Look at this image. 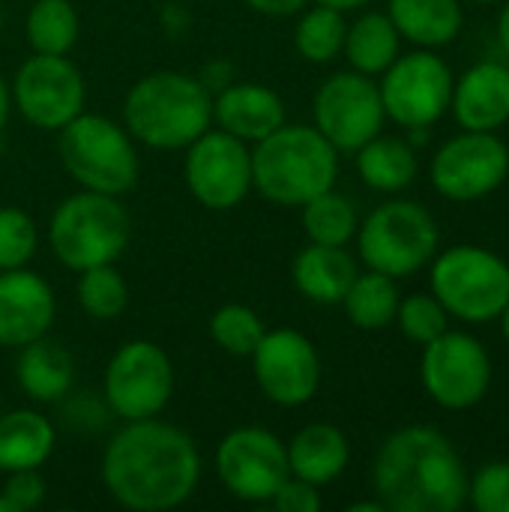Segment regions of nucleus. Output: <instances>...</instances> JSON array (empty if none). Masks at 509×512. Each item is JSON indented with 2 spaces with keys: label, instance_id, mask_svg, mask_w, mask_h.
Here are the masks:
<instances>
[{
  "label": "nucleus",
  "instance_id": "1",
  "mask_svg": "<svg viewBox=\"0 0 509 512\" xmlns=\"http://www.w3.org/2000/svg\"><path fill=\"white\" fill-rule=\"evenodd\" d=\"M201 480L195 441L156 417L126 420L102 456L108 495L135 512H165L186 504Z\"/></svg>",
  "mask_w": 509,
  "mask_h": 512
},
{
  "label": "nucleus",
  "instance_id": "2",
  "mask_svg": "<svg viewBox=\"0 0 509 512\" xmlns=\"http://www.w3.org/2000/svg\"><path fill=\"white\" fill-rule=\"evenodd\" d=\"M468 468L432 426L393 432L372 465V486L390 512H456L468 504Z\"/></svg>",
  "mask_w": 509,
  "mask_h": 512
},
{
  "label": "nucleus",
  "instance_id": "3",
  "mask_svg": "<svg viewBox=\"0 0 509 512\" xmlns=\"http://www.w3.org/2000/svg\"><path fill=\"white\" fill-rule=\"evenodd\" d=\"M123 126L153 150H186L213 126V96L195 75L150 72L126 93Z\"/></svg>",
  "mask_w": 509,
  "mask_h": 512
},
{
  "label": "nucleus",
  "instance_id": "4",
  "mask_svg": "<svg viewBox=\"0 0 509 512\" xmlns=\"http://www.w3.org/2000/svg\"><path fill=\"white\" fill-rule=\"evenodd\" d=\"M339 150L303 123H282L252 150V189L276 207H303L336 186Z\"/></svg>",
  "mask_w": 509,
  "mask_h": 512
},
{
  "label": "nucleus",
  "instance_id": "5",
  "mask_svg": "<svg viewBox=\"0 0 509 512\" xmlns=\"http://www.w3.org/2000/svg\"><path fill=\"white\" fill-rule=\"evenodd\" d=\"M48 243L57 261L75 273L114 264L129 246V213L117 195L81 189L51 213Z\"/></svg>",
  "mask_w": 509,
  "mask_h": 512
},
{
  "label": "nucleus",
  "instance_id": "6",
  "mask_svg": "<svg viewBox=\"0 0 509 512\" xmlns=\"http://www.w3.org/2000/svg\"><path fill=\"white\" fill-rule=\"evenodd\" d=\"M57 132L60 162L81 189L123 195L138 183L141 162L132 135L111 117L81 111Z\"/></svg>",
  "mask_w": 509,
  "mask_h": 512
},
{
  "label": "nucleus",
  "instance_id": "7",
  "mask_svg": "<svg viewBox=\"0 0 509 512\" xmlns=\"http://www.w3.org/2000/svg\"><path fill=\"white\" fill-rule=\"evenodd\" d=\"M429 285L450 318L489 324L507 306L509 264L486 246L459 243L432 258Z\"/></svg>",
  "mask_w": 509,
  "mask_h": 512
},
{
  "label": "nucleus",
  "instance_id": "8",
  "mask_svg": "<svg viewBox=\"0 0 509 512\" xmlns=\"http://www.w3.org/2000/svg\"><path fill=\"white\" fill-rule=\"evenodd\" d=\"M441 246L435 216L417 201H384L357 228V249L369 270L408 279L432 264Z\"/></svg>",
  "mask_w": 509,
  "mask_h": 512
},
{
  "label": "nucleus",
  "instance_id": "9",
  "mask_svg": "<svg viewBox=\"0 0 509 512\" xmlns=\"http://www.w3.org/2000/svg\"><path fill=\"white\" fill-rule=\"evenodd\" d=\"M453 81V69L435 54V48L399 54L378 81L387 120L402 129L435 126L450 108Z\"/></svg>",
  "mask_w": 509,
  "mask_h": 512
},
{
  "label": "nucleus",
  "instance_id": "10",
  "mask_svg": "<svg viewBox=\"0 0 509 512\" xmlns=\"http://www.w3.org/2000/svg\"><path fill=\"white\" fill-rule=\"evenodd\" d=\"M492 357L486 345L462 330H444L423 345L420 381L435 405L444 411L477 408L492 390Z\"/></svg>",
  "mask_w": 509,
  "mask_h": 512
},
{
  "label": "nucleus",
  "instance_id": "11",
  "mask_svg": "<svg viewBox=\"0 0 509 512\" xmlns=\"http://www.w3.org/2000/svg\"><path fill=\"white\" fill-rule=\"evenodd\" d=\"M312 114L315 129L339 153H357L366 141L381 135L387 120L378 81L357 69L330 75L315 93Z\"/></svg>",
  "mask_w": 509,
  "mask_h": 512
},
{
  "label": "nucleus",
  "instance_id": "12",
  "mask_svg": "<svg viewBox=\"0 0 509 512\" xmlns=\"http://www.w3.org/2000/svg\"><path fill=\"white\" fill-rule=\"evenodd\" d=\"M174 393L171 357L147 339L126 342L105 369V402L123 420L159 417Z\"/></svg>",
  "mask_w": 509,
  "mask_h": 512
},
{
  "label": "nucleus",
  "instance_id": "13",
  "mask_svg": "<svg viewBox=\"0 0 509 512\" xmlns=\"http://www.w3.org/2000/svg\"><path fill=\"white\" fill-rule=\"evenodd\" d=\"M429 177L435 192L447 201H480L507 183L509 147L495 132L465 129L432 156Z\"/></svg>",
  "mask_w": 509,
  "mask_h": 512
},
{
  "label": "nucleus",
  "instance_id": "14",
  "mask_svg": "<svg viewBox=\"0 0 509 512\" xmlns=\"http://www.w3.org/2000/svg\"><path fill=\"white\" fill-rule=\"evenodd\" d=\"M183 177L201 207L234 210L252 192V150L222 129H207L186 147Z\"/></svg>",
  "mask_w": 509,
  "mask_h": 512
},
{
  "label": "nucleus",
  "instance_id": "15",
  "mask_svg": "<svg viewBox=\"0 0 509 512\" xmlns=\"http://www.w3.org/2000/svg\"><path fill=\"white\" fill-rule=\"evenodd\" d=\"M12 105L36 129H63L84 111V78L66 54L27 57L12 78Z\"/></svg>",
  "mask_w": 509,
  "mask_h": 512
},
{
  "label": "nucleus",
  "instance_id": "16",
  "mask_svg": "<svg viewBox=\"0 0 509 512\" xmlns=\"http://www.w3.org/2000/svg\"><path fill=\"white\" fill-rule=\"evenodd\" d=\"M216 474L237 501L267 504L291 477L288 447L261 426H240L222 438L216 450Z\"/></svg>",
  "mask_w": 509,
  "mask_h": 512
},
{
  "label": "nucleus",
  "instance_id": "17",
  "mask_svg": "<svg viewBox=\"0 0 509 512\" xmlns=\"http://www.w3.org/2000/svg\"><path fill=\"white\" fill-rule=\"evenodd\" d=\"M258 390L282 408H300L321 387V357L300 330H267L252 351Z\"/></svg>",
  "mask_w": 509,
  "mask_h": 512
},
{
  "label": "nucleus",
  "instance_id": "18",
  "mask_svg": "<svg viewBox=\"0 0 509 512\" xmlns=\"http://www.w3.org/2000/svg\"><path fill=\"white\" fill-rule=\"evenodd\" d=\"M57 300L51 285L27 267L0 270V345L24 348L48 336Z\"/></svg>",
  "mask_w": 509,
  "mask_h": 512
},
{
  "label": "nucleus",
  "instance_id": "19",
  "mask_svg": "<svg viewBox=\"0 0 509 512\" xmlns=\"http://www.w3.org/2000/svg\"><path fill=\"white\" fill-rule=\"evenodd\" d=\"M450 111L468 132H498L509 123V66L498 60L474 63L453 81Z\"/></svg>",
  "mask_w": 509,
  "mask_h": 512
},
{
  "label": "nucleus",
  "instance_id": "20",
  "mask_svg": "<svg viewBox=\"0 0 509 512\" xmlns=\"http://www.w3.org/2000/svg\"><path fill=\"white\" fill-rule=\"evenodd\" d=\"M213 123L216 129L255 144L285 123V102L276 90L264 84H225L213 96Z\"/></svg>",
  "mask_w": 509,
  "mask_h": 512
},
{
  "label": "nucleus",
  "instance_id": "21",
  "mask_svg": "<svg viewBox=\"0 0 509 512\" xmlns=\"http://www.w3.org/2000/svg\"><path fill=\"white\" fill-rule=\"evenodd\" d=\"M357 273V261L345 252V246L324 243H309L291 264L294 288L318 306H339Z\"/></svg>",
  "mask_w": 509,
  "mask_h": 512
},
{
  "label": "nucleus",
  "instance_id": "22",
  "mask_svg": "<svg viewBox=\"0 0 509 512\" xmlns=\"http://www.w3.org/2000/svg\"><path fill=\"white\" fill-rule=\"evenodd\" d=\"M348 462H351V444L345 432L333 423H309L288 444L291 477H300L318 489L342 477Z\"/></svg>",
  "mask_w": 509,
  "mask_h": 512
},
{
  "label": "nucleus",
  "instance_id": "23",
  "mask_svg": "<svg viewBox=\"0 0 509 512\" xmlns=\"http://www.w3.org/2000/svg\"><path fill=\"white\" fill-rule=\"evenodd\" d=\"M15 378L33 402H60L75 384V360L63 345L42 336L18 348Z\"/></svg>",
  "mask_w": 509,
  "mask_h": 512
},
{
  "label": "nucleus",
  "instance_id": "24",
  "mask_svg": "<svg viewBox=\"0 0 509 512\" xmlns=\"http://www.w3.org/2000/svg\"><path fill=\"white\" fill-rule=\"evenodd\" d=\"M387 15L399 36L420 48L450 45L465 24L459 0H390Z\"/></svg>",
  "mask_w": 509,
  "mask_h": 512
},
{
  "label": "nucleus",
  "instance_id": "25",
  "mask_svg": "<svg viewBox=\"0 0 509 512\" xmlns=\"http://www.w3.org/2000/svg\"><path fill=\"white\" fill-rule=\"evenodd\" d=\"M54 450V426L39 411H0V474L33 471L48 462Z\"/></svg>",
  "mask_w": 509,
  "mask_h": 512
},
{
  "label": "nucleus",
  "instance_id": "26",
  "mask_svg": "<svg viewBox=\"0 0 509 512\" xmlns=\"http://www.w3.org/2000/svg\"><path fill=\"white\" fill-rule=\"evenodd\" d=\"M357 174L375 192L393 195L414 183L420 171L417 147L399 135H375L357 153Z\"/></svg>",
  "mask_w": 509,
  "mask_h": 512
},
{
  "label": "nucleus",
  "instance_id": "27",
  "mask_svg": "<svg viewBox=\"0 0 509 512\" xmlns=\"http://www.w3.org/2000/svg\"><path fill=\"white\" fill-rule=\"evenodd\" d=\"M399 42L402 36L387 12H363L354 24H348L342 54L351 69L375 78L399 57Z\"/></svg>",
  "mask_w": 509,
  "mask_h": 512
},
{
  "label": "nucleus",
  "instance_id": "28",
  "mask_svg": "<svg viewBox=\"0 0 509 512\" xmlns=\"http://www.w3.org/2000/svg\"><path fill=\"white\" fill-rule=\"evenodd\" d=\"M399 288L393 276H384L378 270L369 273H357L348 294L342 297V309L348 315V321L357 330H387L390 324H396V312H399Z\"/></svg>",
  "mask_w": 509,
  "mask_h": 512
},
{
  "label": "nucleus",
  "instance_id": "29",
  "mask_svg": "<svg viewBox=\"0 0 509 512\" xmlns=\"http://www.w3.org/2000/svg\"><path fill=\"white\" fill-rule=\"evenodd\" d=\"M345 33H348V21L345 12L315 3L312 9L306 6L300 12V21L294 27V45L300 51L303 60L309 63H330L342 54L345 48Z\"/></svg>",
  "mask_w": 509,
  "mask_h": 512
},
{
  "label": "nucleus",
  "instance_id": "30",
  "mask_svg": "<svg viewBox=\"0 0 509 512\" xmlns=\"http://www.w3.org/2000/svg\"><path fill=\"white\" fill-rule=\"evenodd\" d=\"M24 33L36 54H69L78 42V12L69 0H36L27 9Z\"/></svg>",
  "mask_w": 509,
  "mask_h": 512
},
{
  "label": "nucleus",
  "instance_id": "31",
  "mask_svg": "<svg viewBox=\"0 0 509 512\" xmlns=\"http://www.w3.org/2000/svg\"><path fill=\"white\" fill-rule=\"evenodd\" d=\"M300 210H303V231H306L309 243L348 246L357 237V228H360L357 210L345 195H339L333 189L315 195Z\"/></svg>",
  "mask_w": 509,
  "mask_h": 512
},
{
  "label": "nucleus",
  "instance_id": "32",
  "mask_svg": "<svg viewBox=\"0 0 509 512\" xmlns=\"http://www.w3.org/2000/svg\"><path fill=\"white\" fill-rule=\"evenodd\" d=\"M129 303V288L123 276L114 270V264H96L81 270L78 276V306L84 309L87 318L105 324L114 321L126 312Z\"/></svg>",
  "mask_w": 509,
  "mask_h": 512
},
{
  "label": "nucleus",
  "instance_id": "33",
  "mask_svg": "<svg viewBox=\"0 0 509 512\" xmlns=\"http://www.w3.org/2000/svg\"><path fill=\"white\" fill-rule=\"evenodd\" d=\"M264 333L267 330H264V321L258 318V312L243 303H225L210 318L213 342L231 357H252V351L258 348Z\"/></svg>",
  "mask_w": 509,
  "mask_h": 512
},
{
  "label": "nucleus",
  "instance_id": "34",
  "mask_svg": "<svg viewBox=\"0 0 509 512\" xmlns=\"http://www.w3.org/2000/svg\"><path fill=\"white\" fill-rule=\"evenodd\" d=\"M36 222L21 207H0V270L27 267L36 255Z\"/></svg>",
  "mask_w": 509,
  "mask_h": 512
},
{
  "label": "nucleus",
  "instance_id": "35",
  "mask_svg": "<svg viewBox=\"0 0 509 512\" xmlns=\"http://www.w3.org/2000/svg\"><path fill=\"white\" fill-rule=\"evenodd\" d=\"M447 309L441 306V300L429 291V294H411L405 300H399V312H396V324L405 333V339L417 342V345H429L432 339H438L447 330Z\"/></svg>",
  "mask_w": 509,
  "mask_h": 512
},
{
  "label": "nucleus",
  "instance_id": "36",
  "mask_svg": "<svg viewBox=\"0 0 509 512\" xmlns=\"http://www.w3.org/2000/svg\"><path fill=\"white\" fill-rule=\"evenodd\" d=\"M468 501L480 512H509V462H486L468 483Z\"/></svg>",
  "mask_w": 509,
  "mask_h": 512
},
{
  "label": "nucleus",
  "instance_id": "37",
  "mask_svg": "<svg viewBox=\"0 0 509 512\" xmlns=\"http://www.w3.org/2000/svg\"><path fill=\"white\" fill-rule=\"evenodd\" d=\"M0 495L9 501L12 512H30L45 501V480L39 477V468L12 471V474H6V483H3Z\"/></svg>",
  "mask_w": 509,
  "mask_h": 512
},
{
  "label": "nucleus",
  "instance_id": "38",
  "mask_svg": "<svg viewBox=\"0 0 509 512\" xmlns=\"http://www.w3.org/2000/svg\"><path fill=\"white\" fill-rule=\"evenodd\" d=\"M270 504L279 512H318L321 510V495H318V486H312L300 477H288L276 489Z\"/></svg>",
  "mask_w": 509,
  "mask_h": 512
},
{
  "label": "nucleus",
  "instance_id": "39",
  "mask_svg": "<svg viewBox=\"0 0 509 512\" xmlns=\"http://www.w3.org/2000/svg\"><path fill=\"white\" fill-rule=\"evenodd\" d=\"M243 3L267 18H291L309 6V0H243Z\"/></svg>",
  "mask_w": 509,
  "mask_h": 512
},
{
  "label": "nucleus",
  "instance_id": "40",
  "mask_svg": "<svg viewBox=\"0 0 509 512\" xmlns=\"http://www.w3.org/2000/svg\"><path fill=\"white\" fill-rule=\"evenodd\" d=\"M9 111H12V90H9V84L3 81V75H0V129H3L6 120H9Z\"/></svg>",
  "mask_w": 509,
  "mask_h": 512
},
{
  "label": "nucleus",
  "instance_id": "41",
  "mask_svg": "<svg viewBox=\"0 0 509 512\" xmlns=\"http://www.w3.org/2000/svg\"><path fill=\"white\" fill-rule=\"evenodd\" d=\"M498 42H501L504 54H507V57H509V0H507V3H504L501 15H498Z\"/></svg>",
  "mask_w": 509,
  "mask_h": 512
},
{
  "label": "nucleus",
  "instance_id": "42",
  "mask_svg": "<svg viewBox=\"0 0 509 512\" xmlns=\"http://www.w3.org/2000/svg\"><path fill=\"white\" fill-rule=\"evenodd\" d=\"M315 3L333 6V9H339V12H351V9H363V6H369L372 0H315Z\"/></svg>",
  "mask_w": 509,
  "mask_h": 512
},
{
  "label": "nucleus",
  "instance_id": "43",
  "mask_svg": "<svg viewBox=\"0 0 509 512\" xmlns=\"http://www.w3.org/2000/svg\"><path fill=\"white\" fill-rule=\"evenodd\" d=\"M348 512H387V507L381 501H360V504H351Z\"/></svg>",
  "mask_w": 509,
  "mask_h": 512
},
{
  "label": "nucleus",
  "instance_id": "44",
  "mask_svg": "<svg viewBox=\"0 0 509 512\" xmlns=\"http://www.w3.org/2000/svg\"><path fill=\"white\" fill-rule=\"evenodd\" d=\"M498 318H501V330H504V339H507V345H509V300H507V306H504V312H501Z\"/></svg>",
  "mask_w": 509,
  "mask_h": 512
},
{
  "label": "nucleus",
  "instance_id": "45",
  "mask_svg": "<svg viewBox=\"0 0 509 512\" xmlns=\"http://www.w3.org/2000/svg\"><path fill=\"white\" fill-rule=\"evenodd\" d=\"M0 512H12V507H9V501H6L3 495H0Z\"/></svg>",
  "mask_w": 509,
  "mask_h": 512
},
{
  "label": "nucleus",
  "instance_id": "46",
  "mask_svg": "<svg viewBox=\"0 0 509 512\" xmlns=\"http://www.w3.org/2000/svg\"><path fill=\"white\" fill-rule=\"evenodd\" d=\"M474 3H495V0H474Z\"/></svg>",
  "mask_w": 509,
  "mask_h": 512
},
{
  "label": "nucleus",
  "instance_id": "47",
  "mask_svg": "<svg viewBox=\"0 0 509 512\" xmlns=\"http://www.w3.org/2000/svg\"><path fill=\"white\" fill-rule=\"evenodd\" d=\"M0 411H3V402H0Z\"/></svg>",
  "mask_w": 509,
  "mask_h": 512
}]
</instances>
